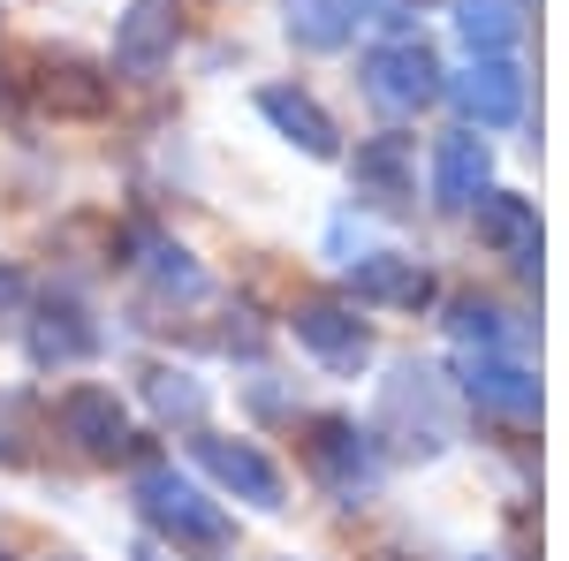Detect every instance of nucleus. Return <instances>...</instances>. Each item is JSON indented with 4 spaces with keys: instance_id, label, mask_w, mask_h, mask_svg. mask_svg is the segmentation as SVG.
<instances>
[{
    "instance_id": "nucleus-1",
    "label": "nucleus",
    "mask_w": 569,
    "mask_h": 561,
    "mask_svg": "<svg viewBox=\"0 0 569 561\" xmlns=\"http://www.w3.org/2000/svg\"><path fill=\"white\" fill-rule=\"evenodd\" d=\"M137 509L160 523L176 547H206V554H213V547H228V517H220V509L198 493V485H190V478L168 471V463H144V471H137Z\"/></svg>"
},
{
    "instance_id": "nucleus-2",
    "label": "nucleus",
    "mask_w": 569,
    "mask_h": 561,
    "mask_svg": "<svg viewBox=\"0 0 569 561\" xmlns=\"http://www.w3.org/2000/svg\"><path fill=\"white\" fill-rule=\"evenodd\" d=\"M433 77H440L433 46L426 39H395V46H380V53L365 61V99H372L380 114H418V107L440 91Z\"/></svg>"
},
{
    "instance_id": "nucleus-3",
    "label": "nucleus",
    "mask_w": 569,
    "mask_h": 561,
    "mask_svg": "<svg viewBox=\"0 0 569 561\" xmlns=\"http://www.w3.org/2000/svg\"><path fill=\"white\" fill-rule=\"evenodd\" d=\"M176 39H182L176 0H130L122 31H114V69H122V77H160V69L176 61Z\"/></svg>"
},
{
    "instance_id": "nucleus-4",
    "label": "nucleus",
    "mask_w": 569,
    "mask_h": 561,
    "mask_svg": "<svg viewBox=\"0 0 569 561\" xmlns=\"http://www.w3.org/2000/svg\"><path fill=\"white\" fill-rule=\"evenodd\" d=\"M53 418H61V432H69L84 455H99V463L130 455V410L114 402V388H69Z\"/></svg>"
},
{
    "instance_id": "nucleus-5",
    "label": "nucleus",
    "mask_w": 569,
    "mask_h": 561,
    "mask_svg": "<svg viewBox=\"0 0 569 561\" xmlns=\"http://www.w3.org/2000/svg\"><path fill=\"white\" fill-rule=\"evenodd\" d=\"M297 342H305L327 372H365V357H372L365 319L342 311V303H305V311H297Z\"/></svg>"
},
{
    "instance_id": "nucleus-6",
    "label": "nucleus",
    "mask_w": 569,
    "mask_h": 561,
    "mask_svg": "<svg viewBox=\"0 0 569 561\" xmlns=\"http://www.w3.org/2000/svg\"><path fill=\"white\" fill-rule=\"evenodd\" d=\"M311 463H319L327 485H342V493H372L380 485V448L357 425H342V418H319L311 425Z\"/></svg>"
},
{
    "instance_id": "nucleus-7",
    "label": "nucleus",
    "mask_w": 569,
    "mask_h": 561,
    "mask_svg": "<svg viewBox=\"0 0 569 561\" xmlns=\"http://www.w3.org/2000/svg\"><path fill=\"white\" fill-rule=\"evenodd\" d=\"M198 463H206L228 493H243L251 509H281V471L266 463L251 440H198Z\"/></svg>"
},
{
    "instance_id": "nucleus-8",
    "label": "nucleus",
    "mask_w": 569,
    "mask_h": 561,
    "mask_svg": "<svg viewBox=\"0 0 569 561\" xmlns=\"http://www.w3.org/2000/svg\"><path fill=\"white\" fill-rule=\"evenodd\" d=\"M456 99H463V114H479L486 130H501V122L525 114V77H517V61L486 53V61H471V69L456 77Z\"/></svg>"
},
{
    "instance_id": "nucleus-9",
    "label": "nucleus",
    "mask_w": 569,
    "mask_h": 561,
    "mask_svg": "<svg viewBox=\"0 0 569 561\" xmlns=\"http://www.w3.org/2000/svg\"><path fill=\"white\" fill-rule=\"evenodd\" d=\"M357 303H388V311H418V303H433V273L418 259H395V251H372V259H357L350 273Z\"/></svg>"
},
{
    "instance_id": "nucleus-10",
    "label": "nucleus",
    "mask_w": 569,
    "mask_h": 561,
    "mask_svg": "<svg viewBox=\"0 0 569 561\" xmlns=\"http://www.w3.org/2000/svg\"><path fill=\"white\" fill-rule=\"evenodd\" d=\"M259 114H266V122H273L281 137H289V144H305L311 160H327V152H335V122L319 114V99H311V91H297V84H266V91H259Z\"/></svg>"
},
{
    "instance_id": "nucleus-11",
    "label": "nucleus",
    "mask_w": 569,
    "mask_h": 561,
    "mask_svg": "<svg viewBox=\"0 0 569 561\" xmlns=\"http://www.w3.org/2000/svg\"><path fill=\"white\" fill-rule=\"evenodd\" d=\"M471 206H479V243L486 251H501V259H531V251H539V213H531V198L486 190Z\"/></svg>"
},
{
    "instance_id": "nucleus-12",
    "label": "nucleus",
    "mask_w": 569,
    "mask_h": 561,
    "mask_svg": "<svg viewBox=\"0 0 569 561\" xmlns=\"http://www.w3.org/2000/svg\"><path fill=\"white\" fill-rule=\"evenodd\" d=\"M31 91H39V107H53V114H107V77H91L84 61H46Z\"/></svg>"
},
{
    "instance_id": "nucleus-13",
    "label": "nucleus",
    "mask_w": 569,
    "mask_h": 561,
    "mask_svg": "<svg viewBox=\"0 0 569 561\" xmlns=\"http://www.w3.org/2000/svg\"><path fill=\"white\" fill-rule=\"evenodd\" d=\"M91 342H99V334L84 327L77 303H46L39 319H31V357H39V364H77V357H91Z\"/></svg>"
},
{
    "instance_id": "nucleus-14",
    "label": "nucleus",
    "mask_w": 569,
    "mask_h": 561,
    "mask_svg": "<svg viewBox=\"0 0 569 561\" xmlns=\"http://www.w3.org/2000/svg\"><path fill=\"white\" fill-rule=\"evenodd\" d=\"M402 190H410V144H402V137H372V144H357V198L395 206Z\"/></svg>"
},
{
    "instance_id": "nucleus-15",
    "label": "nucleus",
    "mask_w": 569,
    "mask_h": 561,
    "mask_svg": "<svg viewBox=\"0 0 569 561\" xmlns=\"http://www.w3.org/2000/svg\"><path fill=\"white\" fill-rule=\"evenodd\" d=\"M433 190H440V206H471V198L486 190V144L479 137H448V144H440Z\"/></svg>"
},
{
    "instance_id": "nucleus-16",
    "label": "nucleus",
    "mask_w": 569,
    "mask_h": 561,
    "mask_svg": "<svg viewBox=\"0 0 569 561\" xmlns=\"http://www.w3.org/2000/svg\"><path fill=\"white\" fill-rule=\"evenodd\" d=\"M357 31L350 0H289V39L311 46V53H335V46Z\"/></svg>"
},
{
    "instance_id": "nucleus-17",
    "label": "nucleus",
    "mask_w": 569,
    "mask_h": 561,
    "mask_svg": "<svg viewBox=\"0 0 569 561\" xmlns=\"http://www.w3.org/2000/svg\"><path fill=\"white\" fill-rule=\"evenodd\" d=\"M471 394H479L486 410H501V418H531L539 410V388H531V372H517V364H471Z\"/></svg>"
},
{
    "instance_id": "nucleus-18",
    "label": "nucleus",
    "mask_w": 569,
    "mask_h": 561,
    "mask_svg": "<svg viewBox=\"0 0 569 561\" xmlns=\"http://www.w3.org/2000/svg\"><path fill=\"white\" fill-rule=\"evenodd\" d=\"M144 273H152V289H168V297H206V273H198V259L182 251V243H144Z\"/></svg>"
},
{
    "instance_id": "nucleus-19",
    "label": "nucleus",
    "mask_w": 569,
    "mask_h": 561,
    "mask_svg": "<svg viewBox=\"0 0 569 561\" xmlns=\"http://www.w3.org/2000/svg\"><path fill=\"white\" fill-rule=\"evenodd\" d=\"M463 39L479 46V53H501V46L517 39V8L509 0H463Z\"/></svg>"
},
{
    "instance_id": "nucleus-20",
    "label": "nucleus",
    "mask_w": 569,
    "mask_h": 561,
    "mask_svg": "<svg viewBox=\"0 0 569 561\" xmlns=\"http://www.w3.org/2000/svg\"><path fill=\"white\" fill-rule=\"evenodd\" d=\"M152 402H160L168 418H198V410H206V394L190 388L182 372H152Z\"/></svg>"
},
{
    "instance_id": "nucleus-21",
    "label": "nucleus",
    "mask_w": 569,
    "mask_h": 561,
    "mask_svg": "<svg viewBox=\"0 0 569 561\" xmlns=\"http://www.w3.org/2000/svg\"><path fill=\"white\" fill-rule=\"evenodd\" d=\"M456 342H501L493 311H479V303H463V319H456Z\"/></svg>"
},
{
    "instance_id": "nucleus-22",
    "label": "nucleus",
    "mask_w": 569,
    "mask_h": 561,
    "mask_svg": "<svg viewBox=\"0 0 569 561\" xmlns=\"http://www.w3.org/2000/svg\"><path fill=\"white\" fill-rule=\"evenodd\" d=\"M16 311H23V273L0 266V319H16Z\"/></svg>"
},
{
    "instance_id": "nucleus-23",
    "label": "nucleus",
    "mask_w": 569,
    "mask_h": 561,
    "mask_svg": "<svg viewBox=\"0 0 569 561\" xmlns=\"http://www.w3.org/2000/svg\"><path fill=\"white\" fill-rule=\"evenodd\" d=\"M0 561H8V554H0Z\"/></svg>"
}]
</instances>
